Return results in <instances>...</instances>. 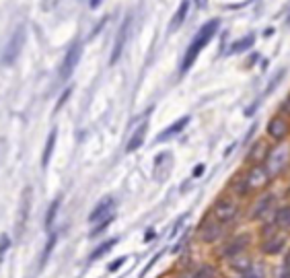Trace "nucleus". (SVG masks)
Segmentation results:
<instances>
[{
    "instance_id": "1",
    "label": "nucleus",
    "mask_w": 290,
    "mask_h": 278,
    "mask_svg": "<svg viewBox=\"0 0 290 278\" xmlns=\"http://www.w3.org/2000/svg\"><path fill=\"white\" fill-rule=\"evenodd\" d=\"M216 29H218V21L216 19H212V21H208V23L198 31V35L191 39V44H189V48H187V52H185V56H183V62H181V72H185V70H189L191 68V64L196 62V58H198V54L202 52L206 46H208V41L214 37V33H216Z\"/></svg>"
},
{
    "instance_id": "2",
    "label": "nucleus",
    "mask_w": 290,
    "mask_h": 278,
    "mask_svg": "<svg viewBox=\"0 0 290 278\" xmlns=\"http://www.w3.org/2000/svg\"><path fill=\"white\" fill-rule=\"evenodd\" d=\"M23 44H25V29L17 27V31L11 35L9 44L5 46V52H3V64L5 66H11V64L17 62V58L21 56V50H23Z\"/></svg>"
},
{
    "instance_id": "3",
    "label": "nucleus",
    "mask_w": 290,
    "mask_h": 278,
    "mask_svg": "<svg viewBox=\"0 0 290 278\" xmlns=\"http://www.w3.org/2000/svg\"><path fill=\"white\" fill-rule=\"evenodd\" d=\"M267 179H270V171L261 165H255L249 171V175L245 177V181L241 186V194H245V192H249V190H261L267 183Z\"/></svg>"
},
{
    "instance_id": "4",
    "label": "nucleus",
    "mask_w": 290,
    "mask_h": 278,
    "mask_svg": "<svg viewBox=\"0 0 290 278\" xmlns=\"http://www.w3.org/2000/svg\"><path fill=\"white\" fill-rule=\"evenodd\" d=\"M80 56H82V46H80V44L70 46V50L66 52V58H64V62H62V68H60V78H62V80L70 78V74H72L74 68H76V64L80 62Z\"/></svg>"
},
{
    "instance_id": "5",
    "label": "nucleus",
    "mask_w": 290,
    "mask_h": 278,
    "mask_svg": "<svg viewBox=\"0 0 290 278\" xmlns=\"http://www.w3.org/2000/svg\"><path fill=\"white\" fill-rule=\"evenodd\" d=\"M237 212H239V206L229 200V198H222L214 204V217L220 221V223H229L231 219L237 217Z\"/></svg>"
},
{
    "instance_id": "6",
    "label": "nucleus",
    "mask_w": 290,
    "mask_h": 278,
    "mask_svg": "<svg viewBox=\"0 0 290 278\" xmlns=\"http://www.w3.org/2000/svg\"><path fill=\"white\" fill-rule=\"evenodd\" d=\"M130 27H132V17H128L124 21V25L120 27L118 35H116V44H114V52H111V64H116L124 52V46H126V41H128V35H130Z\"/></svg>"
},
{
    "instance_id": "7",
    "label": "nucleus",
    "mask_w": 290,
    "mask_h": 278,
    "mask_svg": "<svg viewBox=\"0 0 290 278\" xmlns=\"http://www.w3.org/2000/svg\"><path fill=\"white\" fill-rule=\"evenodd\" d=\"M171 171V153H161L154 159V165H152V175L157 177L159 181H163Z\"/></svg>"
},
{
    "instance_id": "8",
    "label": "nucleus",
    "mask_w": 290,
    "mask_h": 278,
    "mask_svg": "<svg viewBox=\"0 0 290 278\" xmlns=\"http://www.w3.org/2000/svg\"><path fill=\"white\" fill-rule=\"evenodd\" d=\"M267 134H270L274 140H282L288 134V122L282 116H276L267 122Z\"/></svg>"
},
{
    "instance_id": "9",
    "label": "nucleus",
    "mask_w": 290,
    "mask_h": 278,
    "mask_svg": "<svg viewBox=\"0 0 290 278\" xmlns=\"http://www.w3.org/2000/svg\"><path fill=\"white\" fill-rule=\"evenodd\" d=\"M114 198H105V200H101L97 206H95V210L88 215V223H97V221H103V219H107V217H111V208H114Z\"/></svg>"
},
{
    "instance_id": "10",
    "label": "nucleus",
    "mask_w": 290,
    "mask_h": 278,
    "mask_svg": "<svg viewBox=\"0 0 290 278\" xmlns=\"http://www.w3.org/2000/svg\"><path fill=\"white\" fill-rule=\"evenodd\" d=\"M286 148H276L274 153H270V157H267V171L270 173H278V171L284 167V163H286Z\"/></svg>"
},
{
    "instance_id": "11",
    "label": "nucleus",
    "mask_w": 290,
    "mask_h": 278,
    "mask_svg": "<svg viewBox=\"0 0 290 278\" xmlns=\"http://www.w3.org/2000/svg\"><path fill=\"white\" fill-rule=\"evenodd\" d=\"M146 132H148V124L144 122V124H140V126L136 128V132L132 134V138H130V142H128V146H126V151H128V153H134V151H138V148H140V146L144 144Z\"/></svg>"
},
{
    "instance_id": "12",
    "label": "nucleus",
    "mask_w": 290,
    "mask_h": 278,
    "mask_svg": "<svg viewBox=\"0 0 290 278\" xmlns=\"http://www.w3.org/2000/svg\"><path fill=\"white\" fill-rule=\"evenodd\" d=\"M220 233H222V225H220V221L216 219L214 223H206L202 229H200V237L210 243V241H216V239L220 237Z\"/></svg>"
},
{
    "instance_id": "13",
    "label": "nucleus",
    "mask_w": 290,
    "mask_h": 278,
    "mask_svg": "<svg viewBox=\"0 0 290 278\" xmlns=\"http://www.w3.org/2000/svg\"><path fill=\"white\" fill-rule=\"evenodd\" d=\"M189 124V116H185V118H179V120H177L175 124H171L169 128H167V130H163L159 136H157V140L159 142H163V140H167V138H171V136H175V134H179L181 130H183V128Z\"/></svg>"
},
{
    "instance_id": "14",
    "label": "nucleus",
    "mask_w": 290,
    "mask_h": 278,
    "mask_svg": "<svg viewBox=\"0 0 290 278\" xmlns=\"http://www.w3.org/2000/svg\"><path fill=\"white\" fill-rule=\"evenodd\" d=\"M247 243H249V235H241V237H237L235 241H231L225 247V255H227V258H233V255L241 253L245 247H247Z\"/></svg>"
},
{
    "instance_id": "15",
    "label": "nucleus",
    "mask_w": 290,
    "mask_h": 278,
    "mask_svg": "<svg viewBox=\"0 0 290 278\" xmlns=\"http://www.w3.org/2000/svg\"><path fill=\"white\" fill-rule=\"evenodd\" d=\"M187 9H189V3H187V0H183V3L179 5V9L175 11V15H173V19H171V23H169V29H171V31H175V29L181 27V23H183L185 17H187Z\"/></svg>"
},
{
    "instance_id": "16",
    "label": "nucleus",
    "mask_w": 290,
    "mask_h": 278,
    "mask_svg": "<svg viewBox=\"0 0 290 278\" xmlns=\"http://www.w3.org/2000/svg\"><path fill=\"white\" fill-rule=\"evenodd\" d=\"M56 138H58V130L54 128V130L50 132V136H48V142H46V151H43V157H41V165H43V167H48V163H50L52 151H54V146H56Z\"/></svg>"
},
{
    "instance_id": "17",
    "label": "nucleus",
    "mask_w": 290,
    "mask_h": 278,
    "mask_svg": "<svg viewBox=\"0 0 290 278\" xmlns=\"http://www.w3.org/2000/svg\"><path fill=\"white\" fill-rule=\"evenodd\" d=\"M267 144L265 142H257V144H253V148L249 151V161H253V163H259V161H263V159H267Z\"/></svg>"
},
{
    "instance_id": "18",
    "label": "nucleus",
    "mask_w": 290,
    "mask_h": 278,
    "mask_svg": "<svg viewBox=\"0 0 290 278\" xmlns=\"http://www.w3.org/2000/svg\"><path fill=\"white\" fill-rule=\"evenodd\" d=\"M272 202H274V196H272V194H265V196L255 204V208H253V212H251V217H253V219H259L263 212H267V208L272 206Z\"/></svg>"
},
{
    "instance_id": "19",
    "label": "nucleus",
    "mask_w": 290,
    "mask_h": 278,
    "mask_svg": "<svg viewBox=\"0 0 290 278\" xmlns=\"http://www.w3.org/2000/svg\"><path fill=\"white\" fill-rule=\"evenodd\" d=\"M284 237L282 235H274V237H270L267 239V243L263 245V251H267V253H278L282 247H284Z\"/></svg>"
},
{
    "instance_id": "20",
    "label": "nucleus",
    "mask_w": 290,
    "mask_h": 278,
    "mask_svg": "<svg viewBox=\"0 0 290 278\" xmlns=\"http://www.w3.org/2000/svg\"><path fill=\"white\" fill-rule=\"evenodd\" d=\"M118 243V239H109V241H105V243H101L97 249H93V253H91V260H99V258H103V255H107L111 249H114V245Z\"/></svg>"
},
{
    "instance_id": "21",
    "label": "nucleus",
    "mask_w": 290,
    "mask_h": 278,
    "mask_svg": "<svg viewBox=\"0 0 290 278\" xmlns=\"http://www.w3.org/2000/svg\"><path fill=\"white\" fill-rule=\"evenodd\" d=\"M253 41H255V37L253 35H245L243 39H239V41H235V44H233V52L235 54H241V52H245V50H249L251 46H253Z\"/></svg>"
},
{
    "instance_id": "22",
    "label": "nucleus",
    "mask_w": 290,
    "mask_h": 278,
    "mask_svg": "<svg viewBox=\"0 0 290 278\" xmlns=\"http://www.w3.org/2000/svg\"><path fill=\"white\" fill-rule=\"evenodd\" d=\"M233 268H237L239 272H247L249 268H251V260H247V258H241V253H237V255H233Z\"/></svg>"
},
{
    "instance_id": "23",
    "label": "nucleus",
    "mask_w": 290,
    "mask_h": 278,
    "mask_svg": "<svg viewBox=\"0 0 290 278\" xmlns=\"http://www.w3.org/2000/svg\"><path fill=\"white\" fill-rule=\"evenodd\" d=\"M276 223H278L280 227H290V206H284V208L278 210Z\"/></svg>"
},
{
    "instance_id": "24",
    "label": "nucleus",
    "mask_w": 290,
    "mask_h": 278,
    "mask_svg": "<svg viewBox=\"0 0 290 278\" xmlns=\"http://www.w3.org/2000/svg\"><path fill=\"white\" fill-rule=\"evenodd\" d=\"M29 204H31V188H25V192H23V217H21V225H25V221H27Z\"/></svg>"
},
{
    "instance_id": "25",
    "label": "nucleus",
    "mask_w": 290,
    "mask_h": 278,
    "mask_svg": "<svg viewBox=\"0 0 290 278\" xmlns=\"http://www.w3.org/2000/svg\"><path fill=\"white\" fill-rule=\"evenodd\" d=\"M58 206H60V198H58V200H54V202H52V206H50V210H48V217H46V227H48V229L52 227V223H54V219H56Z\"/></svg>"
},
{
    "instance_id": "26",
    "label": "nucleus",
    "mask_w": 290,
    "mask_h": 278,
    "mask_svg": "<svg viewBox=\"0 0 290 278\" xmlns=\"http://www.w3.org/2000/svg\"><path fill=\"white\" fill-rule=\"evenodd\" d=\"M11 247V239H9V235H0V262L5 260V253L9 251Z\"/></svg>"
},
{
    "instance_id": "27",
    "label": "nucleus",
    "mask_w": 290,
    "mask_h": 278,
    "mask_svg": "<svg viewBox=\"0 0 290 278\" xmlns=\"http://www.w3.org/2000/svg\"><path fill=\"white\" fill-rule=\"evenodd\" d=\"M111 221H114V215H111V217H107V219H103V221H101V225H99V227H95V229L91 231V237H97L99 233H103V231H105V229L111 225Z\"/></svg>"
},
{
    "instance_id": "28",
    "label": "nucleus",
    "mask_w": 290,
    "mask_h": 278,
    "mask_svg": "<svg viewBox=\"0 0 290 278\" xmlns=\"http://www.w3.org/2000/svg\"><path fill=\"white\" fill-rule=\"evenodd\" d=\"M56 245V235H52L50 237V241H48V245H46V249H43V260H41V264L48 260V255H50V251H52V247Z\"/></svg>"
},
{
    "instance_id": "29",
    "label": "nucleus",
    "mask_w": 290,
    "mask_h": 278,
    "mask_svg": "<svg viewBox=\"0 0 290 278\" xmlns=\"http://www.w3.org/2000/svg\"><path fill=\"white\" fill-rule=\"evenodd\" d=\"M124 264H126V258H118V260H114V262H111V264L107 266V270H109V272H116V270L122 268Z\"/></svg>"
},
{
    "instance_id": "30",
    "label": "nucleus",
    "mask_w": 290,
    "mask_h": 278,
    "mask_svg": "<svg viewBox=\"0 0 290 278\" xmlns=\"http://www.w3.org/2000/svg\"><path fill=\"white\" fill-rule=\"evenodd\" d=\"M280 110H282V114H286V116H290V95L282 101V105H280Z\"/></svg>"
},
{
    "instance_id": "31",
    "label": "nucleus",
    "mask_w": 290,
    "mask_h": 278,
    "mask_svg": "<svg viewBox=\"0 0 290 278\" xmlns=\"http://www.w3.org/2000/svg\"><path fill=\"white\" fill-rule=\"evenodd\" d=\"M243 278H261V274H259V272H251V268H249L247 272H245Z\"/></svg>"
},
{
    "instance_id": "32",
    "label": "nucleus",
    "mask_w": 290,
    "mask_h": 278,
    "mask_svg": "<svg viewBox=\"0 0 290 278\" xmlns=\"http://www.w3.org/2000/svg\"><path fill=\"white\" fill-rule=\"evenodd\" d=\"M202 173H204V165H198V167L194 169V177H200Z\"/></svg>"
},
{
    "instance_id": "33",
    "label": "nucleus",
    "mask_w": 290,
    "mask_h": 278,
    "mask_svg": "<svg viewBox=\"0 0 290 278\" xmlns=\"http://www.w3.org/2000/svg\"><path fill=\"white\" fill-rule=\"evenodd\" d=\"M150 239H154V233H152V231L146 233V239H144V241H150Z\"/></svg>"
},
{
    "instance_id": "34",
    "label": "nucleus",
    "mask_w": 290,
    "mask_h": 278,
    "mask_svg": "<svg viewBox=\"0 0 290 278\" xmlns=\"http://www.w3.org/2000/svg\"><path fill=\"white\" fill-rule=\"evenodd\" d=\"M99 3H101V0H91V7H93V9H97V7H99Z\"/></svg>"
},
{
    "instance_id": "35",
    "label": "nucleus",
    "mask_w": 290,
    "mask_h": 278,
    "mask_svg": "<svg viewBox=\"0 0 290 278\" xmlns=\"http://www.w3.org/2000/svg\"><path fill=\"white\" fill-rule=\"evenodd\" d=\"M198 5H206V0H198Z\"/></svg>"
}]
</instances>
